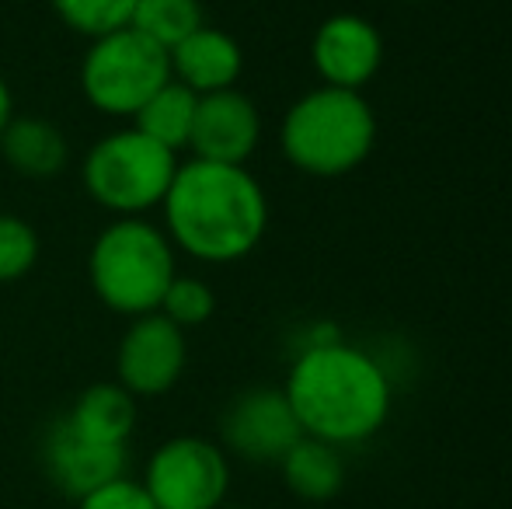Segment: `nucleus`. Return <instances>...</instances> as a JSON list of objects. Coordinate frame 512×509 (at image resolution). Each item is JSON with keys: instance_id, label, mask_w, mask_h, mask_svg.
<instances>
[{"instance_id": "f257e3e1", "label": "nucleus", "mask_w": 512, "mask_h": 509, "mask_svg": "<svg viewBox=\"0 0 512 509\" xmlns=\"http://www.w3.org/2000/svg\"><path fill=\"white\" fill-rule=\"evenodd\" d=\"M161 213L171 245L206 265L241 262L269 231V196L244 164H178Z\"/></svg>"}, {"instance_id": "f03ea898", "label": "nucleus", "mask_w": 512, "mask_h": 509, "mask_svg": "<svg viewBox=\"0 0 512 509\" xmlns=\"http://www.w3.org/2000/svg\"><path fill=\"white\" fill-rule=\"evenodd\" d=\"M304 436L331 447H356L387 426L394 387L384 363L335 339L304 346L283 384Z\"/></svg>"}, {"instance_id": "7ed1b4c3", "label": "nucleus", "mask_w": 512, "mask_h": 509, "mask_svg": "<svg viewBox=\"0 0 512 509\" xmlns=\"http://www.w3.org/2000/svg\"><path fill=\"white\" fill-rule=\"evenodd\" d=\"M279 147L286 161L310 178H342L377 147V116L363 91L321 84L286 109Z\"/></svg>"}, {"instance_id": "20e7f679", "label": "nucleus", "mask_w": 512, "mask_h": 509, "mask_svg": "<svg viewBox=\"0 0 512 509\" xmlns=\"http://www.w3.org/2000/svg\"><path fill=\"white\" fill-rule=\"evenodd\" d=\"M175 276V245L168 241L164 227L143 217H115L91 245V290L115 314L126 318L154 314Z\"/></svg>"}, {"instance_id": "39448f33", "label": "nucleus", "mask_w": 512, "mask_h": 509, "mask_svg": "<svg viewBox=\"0 0 512 509\" xmlns=\"http://www.w3.org/2000/svg\"><path fill=\"white\" fill-rule=\"evenodd\" d=\"M178 164V154L129 126L102 136L88 150L81 182L102 210L115 217H143L164 203Z\"/></svg>"}, {"instance_id": "423d86ee", "label": "nucleus", "mask_w": 512, "mask_h": 509, "mask_svg": "<svg viewBox=\"0 0 512 509\" xmlns=\"http://www.w3.org/2000/svg\"><path fill=\"white\" fill-rule=\"evenodd\" d=\"M171 81L168 49L133 28L91 39L81 63V91L91 109L112 119H133L157 88Z\"/></svg>"}, {"instance_id": "0eeeda50", "label": "nucleus", "mask_w": 512, "mask_h": 509, "mask_svg": "<svg viewBox=\"0 0 512 509\" xmlns=\"http://www.w3.org/2000/svg\"><path fill=\"white\" fill-rule=\"evenodd\" d=\"M143 489L157 509H220L230 489V461L206 436H171L147 457Z\"/></svg>"}, {"instance_id": "6e6552de", "label": "nucleus", "mask_w": 512, "mask_h": 509, "mask_svg": "<svg viewBox=\"0 0 512 509\" xmlns=\"http://www.w3.org/2000/svg\"><path fill=\"white\" fill-rule=\"evenodd\" d=\"M304 436L283 387H248L220 415L223 450L251 464H279Z\"/></svg>"}, {"instance_id": "1a4fd4ad", "label": "nucleus", "mask_w": 512, "mask_h": 509, "mask_svg": "<svg viewBox=\"0 0 512 509\" xmlns=\"http://www.w3.org/2000/svg\"><path fill=\"white\" fill-rule=\"evenodd\" d=\"M189 363V342L161 311L133 318L115 353V374L133 398H161L182 381Z\"/></svg>"}, {"instance_id": "9d476101", "label": "nucleus", "mask_w": 512, "mask_h": 509, "mask_svg": "<svg viewBox=\"0 0 512 509\" xmlns=\"http://www.w3.org/2000/svg\"><path fill=\"white\" fill-rule=\"evenodd\" d=\"M310 63L328 88L363 91L384 67V35L363 14H331L310 39Z\"/></svg>"}, {"instance_id": "9b49d317", "label": "nucleus", "mask_w": 512, "mask_h": 509, "mask_svg": "<svg viewBox=\"0 0 512 509\" xmlns=\"http://www.w3.org/2000/svg\"><path fill=\"white\" fill-rule=\"evenodd\" d=\"M42 468H46L49 482L77 503L88 492L126 475L129 447H102V443L84 440L60 415L42 436Z\"/></svg>"}, {"instance_id": "f8f14e48", "label": "nucleus", "mask_w": 512, "mask_h": 509, "mask_svg": "<svg viewBox=\"0 0 512 509\" xmlns=\"http://www.w3.org/2000/svg\"><path fill=\"white\" fill-rule=\"evenodd\" d=\"M258 140H262V116L244 91L227 88L199 98L189 140L192 157L213 164H248V157L258 150Z\"/></svg>"}, {"instance_id": "ddd939ff", "label": "nucleus", "mask_w": 512, "mask_h": 509, "mask_svg": "<svg viewBox=\"0 0 512 509\" xmlns=\"http://www.w3.org/2000/svg\"><path fill=\"white\" fill-rule=\"evenodd\" d=\"M171 77L185 84L189 91L203 95H216V91L237 88V77L244 70L241 42L234 35L220 32V28H196L189 39H182L168 53Z\"/></svg>"}, {"instance_id": "4468645a", "label": "nucleus", "mask_w": 512, "mask_h": 509, "mask_svg": "<svg viewBox=\"0 0 512 509\" xmlns=\"http://www.w3.org/2000/svg\"><path fill=\"white\" fill-rule=\"evenodd\" d=\"M63 422L91 443L129 447L136 429V398L122 384H91L77 394L70 412H63Z\"/></svg>"}, {"instance_id": "2eb2a0df", "label": "nucleus", "mask_w": 512, "mask_h": 509, "mask_svg": "<svg viewBox=\"0 0 512 509\" xmlns=\"http://www.w3.org/2000/svg\"><path fill=\"white\" fill-rule=\"evenodd\" d=\"M0 157L21 178H53L67 168V136L42 116H14L0 133Z\"/></svg>"}, {"instance_id": "dca6fc26", "label": "nucleus", "mask_w": 512, "mask_h": 509, "mask_svg": "<svg viewBox=\"0 0 512 509\" xmlns=\"http://www.w3.org/2000/svg\"><path fill=\"white\" fill-rule=\"evenodd\" d=\"M279 471H283L286 489L304 503H328L345 485L342 447H331L314 436H300L279 461Z\"/></svg>"}, {"instance_id": "f3484780", "label": "nucleus", "mask_w": 512, "mask_h": 509, "mask_svg": "<svg viewBox=\"0 0 512 509\" xmlns=\"http://www.w3.org/2000/svg\"><path fill=\"white\" fill-rule=\"evenodd\" d=\"M196 109L199 95L189 91L185 84H178L171 77L164 88H157L147 102L140 105V112L133 116V129H140L143 136H150L154 143L168 147L171 154L189 147L192 126H196Z\"/></svg>"}, {"instance_id": "a211bd4d", "label": "nucleus", "mask_w": 512, "mask_h": 509, "mask_svg": "<svg viewBox=\"0 0 512 509\" xmlns=\"http://www.w3.org/2000/svg\"><path fill=\"white\" fill-rule=\"evenodd\" d=\"M203 25V0H136L133 18H129L133 32L168 53Z\"/></svg>"}, {"instance_id": "6ab92c4d", "label": "nucleus", "mask_w": 512, "mask_h": 509, "mask_svg": "<svg viewBox=\"0 0 512 509\" xmlns=\"http://www.w3.org/2000/svg\"><path fill=\"white\" fill-rule=\"evenodd\" d=\"M49 4L70 32L84 35V39H102V35L129 25L136 0H49Z\"/></svg>"}, {"instance_id": "aec40b11", "label": "nucleus", "mask_w": 512, "mask_h": 509, "mask_svg": "<svg viewBox=\"0 0 512 509\" xmlns=\"http://www.w3.org/2000/svg\"><path fill=\"white\" fill-rule=\"evenodd\" d=\"M157 311H161L171 325L182 328V332H185V328H199V325H206V321L213 318L216 293H213V286H209L206 279L175 276L168 290H164L161 307H157Z\"/></svg>"}, {"instance_id": "412c9836", "label": "nucleus", "mask_w": 512, "mask_h": 509, "mask_svg": "<svg viewBox=\"0 0 512 509\" xmlns=\"http://www.w3.org/2000/svg\"><path fill=\"white\" fill-rule=\"evenodd\" d=\"M39 262V234L28 220L0 213V283H18Z\"/></svg>"}, {"instance_id": "4be33fe9", "label": "nucleus", "mask_w": 512, "mask_h": 509, "mask_svg": "<svg viewBox=\"0 0 512 509\" xmlns=\"http://www.w3.org/2000/svg\"><path fill=\"white\" fill-rule=\"evenodd\" d=\"M77 509H157V506L136 478L122 475L115 482L102 485V489L88 492L84 499H77Z\"/></svg>"}, {"instance_id": "5701e85b", "label": "nucleus", "mask_w": 512, "mask_h": 509, "mask_svg": "<svg viewBox=\"0 0 512 509\" xmlns=\"http://www.w3.org/2000/svg\"><path fill=\"white\" fill-rule=\"evenodd\" d=\"M11 119H14V95H11V88H7L4 74H0V133H4Z\"/></svg>"}, {"instance_id": "b1692460", "label": "nucleus", "mask_w": 512, "mask_h": 509, "mask_svg": "<svg viewBox=\"0 0 512 509\" xmlns=\"http://www.w3.org/2000/svg\"><path fill=\"white\" fill-rule=\"evenodd\" d=\"M220 509H248V506H220Z\"/></svg>"}, {"instance_id": "393cba45", "label": "nucleus", "mask_w": 512, "mask_h": 509, "mask_svg": "<svg viewBox=\"0 0 512 509\" xmlns=\"http://www.w3.org/2000/svg\"><path fill=\"white\" fill-rule=\"evenodd\" d=\"M405 4H425V0H405Z\"/></svg>"}]
</instances>
